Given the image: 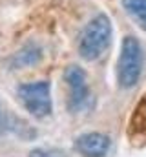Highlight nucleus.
<instances>
[{
	"instance_id": "obj_1",
	"label": "nucleus",
	"mask_w": 146,
	"mask_h": 157,
	"mask_svg": "<svg viewBox=\"0 0 146 157\" xmlns=\"http://www.w3.org/2000/svg\"><path fill=\"white\" fill-rule=\"evenodd\" d=\"M143 66H144V53H143L141 42L132 35H126L122 39L119 60H117V82H119V86L124 90L133 88L141 78Z\"/></svg>"
},
{
	"instance_id": "obj_2",
	"label": "nucleus",
	"mask_w": 146,
	"mask_h": 157,
	"mask_svg": "<svg viewBox=\"0 0 146 157\" xmlns=\"http://www.w3.org/2000/svg\"><path fill=\"white\" fill-rule=\"evenodd\" d=\"M111 42V22L106 15L93 17L82 29L79 39V53L84 60H97Z\"/></svg>"
},
{
	"instance_id": "obj_3",
	"label": "nucleus",
	"mask_w": 146,
	"mask_h": 157,
	"mask_svg": "<svg viewBox=\"0 0 146 157\" xmlns=\"http://www.w3.org/2000/svg\"><path fill=\"white\" fill-rule=\"evenodd\" d=\"M18 99L26 112L36 119H44L51 115L53 101H51V86L48 80L26 82L18 86Z\"/></svg>"
},
{
	"instance_id": "obj_4",
	"label": "nucleus",
	"mask_w": 146,
	"mask_h": 157,
	"mask_svg": "<svg viewBox=\"0 0 146 157\" xmlns=\"http://www.w3.org/2000/svg\"><path fill=\"white\" fill-rule=\"evenodd\" d=\"M64 82L68 86V110L79 113L90 106V88L88 78L80 66H68L64 70Z\"/></svg>"
},
{
	"instance_id": "obj_5",
	"label": "nucleus",
	"mask_w": 146,
	"mask_h": 157,
	"mask_svg": "<svg viewBox=\"0 0 146 157\" xmlns=\"http://www.w3.org/2000/svg\"><path fill=\"white\" fill-rule=\"evenodd\" d=\"M110 146V137L101 132H88L75 139V150L82 157H106Z\"/></svg>"
},
{
	"instance_id": "obj_6",
	"label": "nucleus",
	"mask_w": 146,
	"mask_h": 157,
	"mask_svg": "<svg viewBox=\"0 0 146 157\" xmlns=\"http://www.w3.org/2000/svg\"><path fill=\"white\" fill-rule=\"evenodd\" d=\"M130 137L133 144L137 141L146 143V95L141 99L139 106L133 112V117L130 121Z\"/></svg>"
},
{
	"instance_id": "obj_7",
	"label": "nucleus",
	"mask_w": 146,
	"mask_h": 157,
	"mask_svg": "<svg viewBox=\"0 0 146 157\" xmlns=\"http://www.w3.org/2000/svg\"><path fill=\"white\" fill-rule=\"evenodd\" d=\"M122 7L130 18L146 31V0H122Z\"/></svg>"
},
{
	"instance_id": "obj_8",
	"label": "nucleus",
	"mask_w": 146,
	"mask_h": 157,
	"mask_svg": "<svg viewBox=\"0 0 146 157\" xmlns=\"http://www.w3.org/2000/svg\"><path fill=\"white\" fill-rule=\"evenodd\" d=\"M28 157H66L62 150H57V148H35L29 152Z\"/></svg>"
},
{
	"instance_id": "obj_9",
	"label": "nucleus",
	"mask_w": 146,
	"mask_h": 157,
	"mask_svg": "<svg viewBox=\"0 0 146 157\" xmlns=\"http://www.w3.org/2000/svg\"><path fill=\"white\" fill-rule=\"evenodd\" d=\"M7 115L4 113V110H2V104H0V135L2 133H6V130H7Z\"/></svg>"
}]
</instances>
